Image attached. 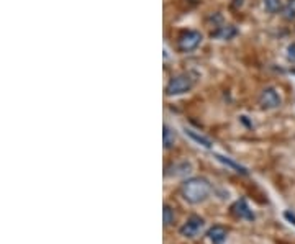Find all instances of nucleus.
I'll list each match as a JSON object with an SVG mask.
<instances>
[{
    "instance_id": "obj_1",
    "label": "nucleus",
    "mask_w": 295,
    "mask_h": 244,
    "mask_svg": "<svg viewBox=\"0 0 295 244\" xmlns=\"http://www.w3.org/2000/svg\"><path fill=\"white\" fill-rule=\"evenodd\" d=\"M210 192H212V185L203 177L187 179L181 187V195L184 197L185 202L192 203V205L205 202L208 198Z\"/></svg>"
},
{
    "instance_id": "obj_2",
    "label": "nucleus",
    "mask_w": 295,
    "mask_h": 244,
    "mask_svg": "<svg viewBox=\"0 0 295 244\" xmlns=\"http://www.w3.org/2000/svg\"><path fill=\"white\" fill-rule=\"evenodd\" d=\"M195 84V79L192 77L190 74H179V75H174V77L169 80V84L166 85V94L169 97L172 95H182V94L189 92V90L194 87Z\"/></svg>"
},
{
    "instance_id": "obj_3",
    "label": "nucleus",
    "mask_w": 295,
    "mask_h": 244,
    "mask_svg": "<svg viewBox=\"0 0 295 244\" xmlns=\"http://www.w3.org/2000/svg\"><path fill=\"white\" fill-rule=\"evenodd\" d=\"M200 43H202V35H200L199 31H185V33L179 38L177 46L182 53H189L199 48Z\"/></svg>"
},
{
    "instance_id": "obj_4",
    "label": "nucleus",
    "mask_w": 295,
    "mask_h": 244,
    "mask_svg": "<svg viewBox=\"0 0 295 244\" xmlns=\"http://www.w3.org/2000/svg\"><path fill=\"white\" fill-rule=\"evenodd\" d=\"M203 225H205V221L200 218V216H190V218L181 226L179 233H181L184 238H195L197 234L202 231Z\"/></svg>"
},
{
    "instance_id": "obj_5",
    "label": "nucleus",
    "mask_w": 295,
    "mask_h": 244,
    "mask_svg": "<svg viewBox=\"0 0 295 244\" xmlns=\"http://www.w3.org/2000/svg\"><path fill=\"white\" fill-rule=\"evenodd\" d=\"M280 95L277 94L276 89H264L261 92V95H259V105L262 108H267V110H271V108H277L280 105Z\"/></svg>"
},
{
    "instance_id": "obj_6",
    "label": "nucleus",
    "mask_w": 295,
    "mask_h": 244,
    "mask_svg": "<svg viewBox=\"0 0 295 244\" xmlns=\"http://www.w3.org/2000/svg\"><path fill=\"white\" fill-rule=\"evenodd\" d=\"M231 213H233L236 218H240V220H248V221L254 220V213L249 210V206H248V203H246L244 198L236 200L233 205H231Z\"/></svg>"
},
{
    "instance_id": "obj_7",
    "label": "nucleus",
    "mask_w": 295,
    "mask_h": 244,
    "mask_svg": "<svg viewBox=\"0 0 295 244\" xmlns=\"http://www.w3.org/2000/svg\"><path fill=\"white\" fill-rule=\"evenodd\" d=\"M207 236L213 244H223L226 239V229L220 226V225H217V226H212L208 229Z\"/></svg>"
},
{
    "instance_id": "obj_8",
    "label": "nucleus",
    "mask_w": 295,
    "mask_h": 244,
    "mask_svg": "<svg viewBox=\"0 0 295 244\" xmlns=\"http://www.w3.org/2000/svg\"><path fill=\"white\" fill-rule=\"evenodd\" d=\"M236 33H238V31H236L235 26L228 25V26H220V30L212 33V36L218 39H231L233 36H236Z\"/></svg>"
},
{
    "instance_id": "obj_9",
    "label": "nucleus",
    "mask_w": 295,
    "mask_h": 244,
    "mask_svg": "<svg viewBox=\"0 0 295 244\" xmlns=\"http://www.w3.org/2000/svg\"><path fill=\"white\" fill-rule=\"evenodd\" d=\"M163 143H164V148L169 149L174 146V143H176V133H174V130L169 128L167 125H164L163 128Z\"/></svg>"
},
{
    "instance_id": "obj_10",
    "label": "nucleus",
    "mask_w": 295,
    "mask_h": 244,
    "mask_svg": "<svg viewBox=\"0 0 295 244\" xmlns=\"http://www.w3.org/2000/svg\"><path fill=\"white\" fill-rule=\"evenodd\" d=\"M215 157L220 162H223L225 166H228V167H231L233 170H236V172H240V174H248V170L244 169L243 166H240V164H236L235 161H231V159H228V157H225V156H220V154H215Z\"/></svg>"
},
{
    "instance_id": "obj_11",
    "label": "nucleus",
    "mask_w": 295,
    "mask_h": 244,
    "mask_svg": "<svg viewBox=\"0 0 295 244\" xmlns=\"http://www.w3.org/2000/svg\"><path fill=\"white\" fill-rule=\"evenodd\" d=\"M185 133H187V134H189V136H190L192 139H194V141H197V143H199V144H202V146H203V148H207V149H210V148H212V146H213V144H212V141H210V139H208V138H205V136H202V134H197V133H195V131H192V130H185Z\"/></svg>"
},
{
    "instance_id": "obj_12",
    "label": "nucleus",
    "mask_w": 295,
    "mask_h": 244,
    "mask_svg": "<svg viewBox=\"0 0 295 244\" xmlns=\"http://www.w3.org/2000/svg\"><path fill=\"white\" fill-rule=\"evenodd\" d=\"M174 220H176L174 210L166 203V205L163 206V221H164V226H169V225H172Z\"/></svg>"
},
{
    "instance_id": "obj_13",
    "label": "nucleus",
    "mask_w": 295,
    "mask_h": 244,
    "mask_svg": "<svg viewBox=\"0 0 295 244\" xmlns=\"http://www.w3.org/2000/svg\"><path fill=\"white\" fill-rule=\"evenodd\" d=\"M280 0H264V7H266V10L267 12H271V13H276V12H279V8H280Z\"/></svg>"
},
{
    "instance_id": "obj_14",
    "label": "nucleus",
    "mask_w": 295,
    "mask_h": 244,
    "mask_svg": "<svg viewBox=\"0 0 295 244\" xmlns=\"http://www.w3.org/2000/svg\"><path fill=\"white\" fill-rule=\"evenodd\" d=\"M284 17L287 18V20H294L295 18V0H290L287 8L284 10Z\"/></svg>"
},
{
    "instance_id": "obj_15",
    "label": "nucleus",
    "mask_w": 295,
    "mask_h": 244,
    "mask_svg": "<svg viewBox=\"0 0 295 244\" xmlns=\"http://www.w3.org/2000/svg\"><path fill=\"white\" fill-rule=\"evenodd\" d=\"M287 56L290 61H295V43L290 44V46L287 48Z\"/></svg>"
},
{
    "instance_id": "obj_16",
    "label": "nucleus",
    "mask_w": 295,
    "mask_h": 244,
    "mask_svg": "<svg viewBox=\"0 0 295 244\" xmlns=\"http://www.w3.org/2000/svg\"><path fill=\"white\" fill-rule=\"evenodd\" d=\"M284 216H285V220H289L290 223H292L294 226H295V215L292 213V211H285V213H284Z\"/></svg>"
}]
</instances>
